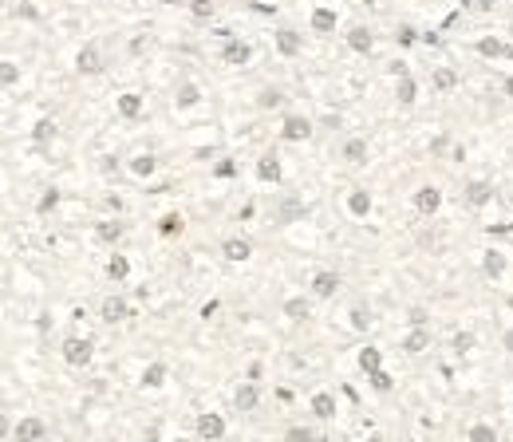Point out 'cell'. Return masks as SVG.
Wrapping results in <instances>:
<instances>
[{
  "label": "cell",
  "mask_w": 513,
  "mask_h": 442,
  "mask_svg": "<svg viewBox=\"0 0 513 442\" xmlns=\"http://www.w3.org/2000/svg\"><path fill=\"white\" fill-rule=\"evenodd\" d=\"M60 359L68 367H87L95 359V340H87V336H68V340L60 344Z\"/></svg>",
  "instance_id": "6da1fadb"
},
{
  "label": "cell",
  "mask_w": 513,
  "mask_h": 442,
  "mask_svg": "<svg viewBox=\"0 0 513 442\" xmlns=\"http://www.w3.org/2000/svg\"><path fill=\"white\" fill-rule=\"evenodd\" d=\"M316 135V123L308 119V115H300V110H289L281 119V138L284 143H308V138Z\"/></svg>",
  "instance_id": "7a4b0ae2"
},
{
  "label": "cell",
  "mask_w": 513,
  "mask_h": 442,
  "mask_svg": "<svg viewBox=\"0 0 513 442\" xmlns=\"http://www.w3.org/2000/svg\"><path fill=\"white\" fill-rule=\"evenodd\" d=\"M442 190L435 186V182H423V186H415V194H410V205H415V213L419 217H435L438 210H442Z\"/></svg>",
  "instance_id": "3957f363"
},
{
  "label": "cell",
  "mask_w": 513,
  "mask_h": 442,
  "mask_svg": "<svg viewBox=\"0 0 513 442\" xmlns=\"http://www.w3.org/2000/svg\"><path fill=\"white\" fill-rule=\"evenodd\" d=\"M253 174L256 182H265V186H281L284 182V166H281V154L276 150H261L253 162Z\"/></svg>",
  "instance_id": "277c9868"
},
{
  "label": "cell",
  "mask_w": 513,
  "mask_h": 442,
  "mask_svg": "<svg viewBox=\"0 0 513 442\" xmlns=\"http://www.w3.org/2000/svg\"><path fill=\"white\" fill-rule=\"evenodd\" d=\"M273 48H276V56H284V60H296V56H304V32L281 24L273 32Z\"/></svg>",
  "instance_id": "5b68a950"
},
{
  "label": "cell",
  "mask_w": 513,
  "mask_h": 442,
  "mask_svg": "<svg viewBox=\"0 0 513 442\" xmlns=\"http://www.w3.org/2000/svg\"><path fill=\"white\" fill-rule=\"evenodd\" d=\"M194 434L202 442H217L229 434V423H225V415H217V411H202V415L194 418Z\"/></svg>",
  "instance_id": "8992f818"
},
{
  "label": "cell",
  "mask_w": 513,
  "mask_h": 442,
  "mask_svg": "<svg viewBox=\"0 0 513 442\" xmlns=\"http://www.w3.org/2000/svg\"><path fill=\"white\" fill-rule=\"evenodd\" d=\"M217 56H222L225 68H245V63L253 60V43L241 40V36H225V40H222V51H217Z\"/></svg>",
  "instance_id": "52a82bcc"
},
{
  "label": "cell",
  "mask_w": 513,
  "mask_h": 442,
  "mask_svg": "<svg viewBox=\"0 0 513 442\" xmlns=\"http://www.w3.org/2000/svg\"><path fill=\"white\" fill-rule=\"evenodd\" d=\"M336 28H340V9L336 4H316L308 12V32L312 36H332Z\"/></svg>",
  "instance_id": "ba28073f"
},
{
  "label": "cell",
  "mask_w": 513,
  "mask_h": 442,
  "mask_svg": "<svg viewBox=\"0 0 513 442\" xmlns=\"http://www.w3.org/2000/svg\"><path fill=\"white\" fill-rule=\"evenodd\" d=\"M343 210H348V217L356 221H368L371 210H375V197H371L368 186H351L348 194H343Z\"/></svg>",
  "instance_id": "9c48e42d"
},
{
  "label": "cell",
  "mask_w": 513,
  "mask_h": 442,
  "mask_svg": "<svg viewBox=\"0 0 513 442\" xmlns=\"http://www.w3.org/2000/svg\"><path fill=\"white\" fill-rule=\"evenodd\" d=\"M9 434H12L16 442H43V438L51 434V426L43 423L40 415H20V418H16V426H12Z\"/></svg>",
  "instance_id": "30bf717a"
},
{
  "label": "cell",
  "mask_w": 513,
  "mask_h": 442,
  "mask_svg": "<svg viewBox=\"0 0 513 442\" xmlns=\"http://www.w3.org/2000/svg\"><path fill=\"white\" fill-rule=\"evenodd\" d=\"M130 316H135V308H130V300L123 297V292L103 297V304H99V320L103 324H127Z\"/></svg>",
  "instance_id": "8fae6325"
},
{
  "label": "cell",
  "mask_w": 513,
  "mask_h": 442,
  "mask_svg": "<svg viewBox=\"0 0 513 442\" xmlns=\"http://www.w3.org/2000/svg\"><path fill=\"white\" fill-rule=\"evenodd\" d=\"M462 202H466V210H486V205L494 202V182L470 178L466 186H462Z\"/></svg>",
  "instance_id": "7c38bea8"
},
{
  "label": "cell",
  "mask_w": 513,
  "mask_h": 442,
  "mask_svg": "<svg viewBox=\"0 0 513 442\" xmlns=\"http://www.w3.org/2000/svg\"><path fill=\"white\" fill-rule=\"evenodd\" d=\"M340 272L336 269H316L312 272V281H308V292H312V297L316 300H332L336 292H340Z\"/></svg>",
  "instance_id": "4fadbf2b"
},
{
  "label": "cell",
  "mask_w": 513,
  "mask_h": 442,
  "mask_svg": "<svg viewBox=\"0 0 513 442\" xmlns=\"http://www.w3.org/2000/svg\"><path fill=\"white\" fill-rule=\"evenodd\" d=\"M76 71L79 76H103V71H107V60H103L99 43H83V48L76 51Z\"/></svg>",
  "instance_id": "5bb4252c"
},
{
  "label": "cell",
  "mask_w": 513,
  "mask_h": 442,
  "mask_svg": "<svg viewBox=\"0 0 513 442\" xmlns=\"http://www.w3.org/2000/svg\"><path fill=\"white\" fill-rule=\"evenodd\" d=\"M256 407H261V387H256V379H241L237 387H233V411L253 415Z\"/></svg>",
  "instance_id": "9a60e30c"
},
{
  "label": "cell",
  "mask_w": 513,
  "mask_h": 442,
  "mask_svg": "<svg viewBox=\"0 0 513 442\" xmlns=\"http://www.w3.org/2000/svg\"><path fill=\"white\" fill-rule=\"evenodd\" d=\"M115 110H119L123 123H138L146 115V99L138 91H119L115 95Z\"/></svg>",
  "instance_id": "2e32d148"
},
{
  "label": "cell",
  "mask_w": 513,
  "mask_h": 442,
  "mask_svg": "<svg viewBox=\"0 0 513 442\" xmlns=\"http://www.w3.org/2000/svg\"><path fill=\"white\" fill-rule=\"evenodd\" d=\"M343 43H348V51H356V56H371V51H375V32H371L368 24H351L348 32H343Z\"/></svg>",
  "instance_id": "e0dca14e"
},
{
  "label": "cell",
  "mask_w": 513,
  "mask_h": 442,
  "mask_svg": "<svg viewBox=\"0 0 513 442\" xmlns=\"http://www.w3.org/2000/svg\"><path fill=\"white\" fill-rule=\"evenodd\" d=\"M474 51H478L482 60H513V43H505L502 36H478Z\"/></svg>",
  "instance_id": "ac0fdd59"
},
{
  "label": "cell",
  "mask_w": 513,
  "mask_h": 442,
  "mask_svg": "<svg viewBox=\"0 0 513 442\" xmlns=\"http://www.w3.org/2000/svg\"><path fill=\"white\" fill-rule=\"evenodd\" d=\"M312 292H308V297H284V304H281V312H284V320H292V324H308L312 320Z\"/></svg>",
  "instance_id": "d6986e66"
},
{
  "label": "cell",
  "mask_w": 513,
  "mask_h": 442,
  "mask_svg": "<svg viewBox=\"0 0 513 442\" xmlns=\"http://www.w3.org/2000/svg\"><path fill=\"white\" fill-rule=\"evenodd\" d=\"M482 277L486 281H502L505 272H509V257L502 253V249H482Z\"/></svg>",
  "instance_id": "ffe728a7"
},
{
  "label": "cell",
  "mask_w": 513,
  "mask_h": 442,
  "mask_svg": "<svg viewBox=\"0 0 513 442\" xmlns=\"http://www.w3.org/2000/svg\"><path fill=\"white\" fill-rule=\"evenodd\" d=\"M166 379H170V367H166L162 359H150V364L138 371V387H142V391H158V387H166Z\"/></svg>",
  "instance_id": "44dd1931"
},
{
  "label": "cell",
  "mask_w": 513,
  "mask_h": 442,
  "mask_svg": "<svg viewBox=\"0 0 513 442\" xmlns=\"http://www.w3.org/2000/svg\"><path fill=\"white\" fill-rule=\"evenodd\" d=\"M336 411H340L336 391H312V399H308V415H312V418L328 423V418H336Z\"/></svg>",
  "instance_id": "7402d4cb"
},
{
  "label": "cell",
  "mask_w": 513,
  "mask_h": 442,
  "mask_svg": "<svg viewBox=\"0 0 513 442\" xmlns=\"http://www.w3.org/2000/svg\"><path fill=\"white\" fill-rule=\"evenodd\" d=\"M222 257H225L229 264H245L249 257H253V241L241 237V233H233V237L222 241Z\"/></svg>",
  "instance_id": "603a6c76"
},
{
  "label": "cell",
  "mask_w": 513,
  "mask_h": 442,
  "mask_svg": "<svg viewBox=\"0 0 513 442\" xmlns=\"http://www.w3.org/2000/svg\"><path fill=\"white\" fill-rule=\"evenodd\" d=\"M123 233H127V225H123L119 217H99L95 221V241H99V245H119L123 241Z\"/></svg>",
  "instance_id": "cb8c5ba5"
},
{
  "label": "cell",
  "mask_w": 513,
  "mask_h": 442,
  "mask_svg": "<svg viewBox=\"0 0 513 442\" xmlns=\"http://www.w3.org/2000/svg\"><path fill=\"white\" fill-rule=\"evenodd\" d=\"M368 154H371V146H368V138H359V135H351V138L340 143V158L348 162V166H363Z\"/></svg>",
  "instance_id": "d4e9b609"
},
{
  "label": "cell",
  "mask_w": 513,
  "mask_h": 442,
  "mask_svg": "<svg viewBox=\"0 0 513 442\" xmlns=\"http://www.w3.org/2000/svg\"><path fill=\"white\" fill-rule=\"evenodd\" d=\"M202 99H205L202 83H194V79H182V83L174 87V107H178V110H194Z\"/></svg>",
  "instance_id": "484cf974"
},
{
  "label": "cell",
  "mask_w": 513,
  "mask_h": 442,
  "mask_svg": "<svg viewBox=\"0 0 513 442\" xmlns=\"http://www.w3.org/2000/svg\"><path fill=\"white\" fill-rule=\"evenodd\" d=\"M395 103H399V107H415V103H419V79L410 76V71L395 76Z\"/></svg>",
  "instance_id": "4316f807"
},
{
  "label": "cell",
  "mask_w": 513,
  "mask_h": 442,
  "mask_svg": "<svg viewBox=\"0 0 513 442\" xmlns=\"http://www.w3.org/2000/svg\"><path fill=\"white\" fill-rule=\"evenodd\" d=\"M399 351H407V356H423V351H430V332L410 324V332L399 340Z\"/></svg>",
  "instance_id": "83f0119b"
},
{
  "label": "cell",
  "mask_w": 513,
  "mask_h": 442,
  "mask_svg": "<svg viewBox=\"0 0 513 442\" xmlns=\"http://www.w3.org/2000/svg\"><path fill=\"white\" fill-rule=\"evenodd\" d=\"M127 174H135V178H154L158 174V158H154L150 150H142V154H130L127 158Z\"/></svg>",
  "instance_id": "f1b7e54d"
},
{
  "label": "cell",
  "mask_w": 513,
  "mask_h": 442,
  "mask_svg": "<svg viewBox=\"0 0 513 442\" xmlns=\"http://www.w3.org/2000/svg\"><path fill=\"white\" fill-rule=\"evenodd\" d=\"M300 217H304V202L296 194H284L281 205H276V225H296Z\"/></svg>",
  "instance_id": "f546056e"
},
{
  "label": "cell",
  "mask_w": 513,
  "mask_h": 442,
  "mask_svg": "<svg viewBox=\"0 0 513 442\" xmlns=\"http://www.w3.org/2000/svg\"><path fill=\"white\" fill-rule=\"evenodd\" d=\"M103 272H107V281H111V284H123V281H130V257H123V253H111V257H107V264H103Z\"/></svg>",
  "instance_id": "4dcf8cb0"
},
{
  "label": "cell",
  "mask_w": 513,
  "mask_h": 442,
  "mask_svg": "<svg viewBox=\"0 0 513 442\" xmlns=\"http://www.w3.org/2000/svg\"><path fill=\"white\" fill-rule=\"evenodd\" d=\"M154 230H158V237H182V233H186V217H182L178 210H170V213H162V217H158V225H154Z\"/></svg>",
  "instance_id": "1f68e13d"
},
{
  "label": "cell",
  "mask_w": 513,
  "mask_h": 442,
  "mask_svg": "<svg viewBox=\"0 0 513 442\" xmlns=\"http://www.w3.org/2000/svg\"><path fill=\"white\" fill-rule=\"evenodd\" d=\"M371 324H375V312H371L368 304H356V308L348 312V328H351V332H359V336H368Z\"/></svg>",
  "instance_id": "d6a6232c"
},
{
  "label": "cell",
  "mask_w": 513,
  "mask_h": 442,
  "mask_svg": "<svg viewBox=\"0 0 513 442\" xmlns=\"http://www.w3.org/2000/svg\"><path fill=\"white\" fill-rule=\"evenodd\" d=\"M356 364H359V371L368 375V371H375V367H383V351H379L375 344H363V348L356 351Z\"/></svg>",
  "instance_id": "836d02e7"
},
{
  "label": "cell",
  "mask_w": 513,
  "mask_h": 442,
  "mask_svg": "<svg viewBox=\"0 0 513 442\" xmlns=\"http://www.w3.org/2000/svg\"><path fill=\"white\" fill-rule=\"evenodd\" d=\"M462 83V76H458V71H454V68H435V71H430V87H435V91H454V87H458Z\"/></svg>",
  "instance_id": "e575fe53"
},
{
  "label": "cell",
  "mask_w": 513,
  "mask_h": 442,
  "mask_svg": "<svg viewBox=\"0 0 513 442\" xmlns=\"http://www.w3.org/2000/svg\"><path fill=\"white\" fill-rule=\"evenodd\" d=\"M253 103H256V110H276V107H284V91L281 87H261Z\"/></svg>",
  "instance_id": "d590c367"
},
{
  "label": "cell",
  "mask_w": 513,
  "mask_h": 442,
  "mask_svg": "<svg viewBox=\"0 0 513 442\" xmlns=\"http://www.w3.org/2000/svg\"><path fill=\"white\" fill-rule=\"evenodd\" d=\"M56 135H60L56 119H40V123L32 127V143H36V146H48V143H56Z\"/></svg>",
  "instance_id": "8d00e7d4"
},
{
  "label": "cell",
  "mask_w": 513,
  "mask_h": 442,
  "mask_svg": "<svg viewBox=\"0 0 513 442\" xmlns=\"http://www.w3.org/2000/svg\"><path fill=\"white\" fill-rule=\"evenodd\" d=\"M368 383H371V391L375 395H391L395 391V379L387 367H375V371H368Z\"/></svg>",
  "instance_id": "74e56055"
},
{
  "label": "cell",
  "mask_w": 513,
  "mask_h": 442,
  "mask_svg": "<svg viewBox=\"0 0 513 442\" xmlns=\"http://www.w3.org/2000/svg\"><path fill=\"white\" fill-rule=\"evenodd\" d=\"M186 9H190V16H194L197 24H209L214 12H217V0H190Z\"/></svg>",
  "instance_id": "f35d334b"
},
{
  "label": "cell",
  "mask_w": 513,
  "mask_h": 442,
  "mask_svg": "<svg viewBox=\"0 0 513 442\" xmlns=\"http://www.w3.org/2000/svg\"><path fill=\"white\" fill-rule=\"evenodd\" d=\"M462 434H466L470 442H497V426L494 423H470Z\"/></svg>",
  "instance_id": "ab89813d"
},
{
  "label": "cell",
  "mask_w": 513,
  "mask_h": 442,
  "mask_svg": "<svg viewBox=\"0 0 513 442\" xmlns=\"http://www.w3.org/2000/svg\"><path fill=\"white\" fill-rule=\"evenodd\" d=\"M450 348L458 351V356H470V351L478 348V336H474V332H458V336L450 340Z\"/></svg>",
  "instance_id": "60d3db41"
},
{
  "label": "cell",
  "mask_w": 513,
  "mask_h": 442,
  "mask_svg": "<svg viewBox=\"0 0 513 442\" xmlns=\"http://www.w3.org/2000/svg\"><path fill=\"white\" fill-rule=\"evenodd\" d=\"M0 83H4V87H16V83H20L16 60H0Z\"/></svg>",
  "instance_id": "b9f144b4"
},
{
  "label": "cell",
  "mask_w": 513,
  "mask_h": 442,
  "mask_svg": "<svg viewBox=\"0 0 513 442\" xmlns=\"http://www.w3.org/2000/svg\"><path fill=\"white\" fill-rule=\"evenodd\" d=\"M214 178H222V182L237 178V162H233V158H217L214 162Z\"/></svg>",
  "instance_id": "7bdbcfd3"
},
{
  "label": "cell",
  "mask_w": 513,
  "mask_h": 442,
  "mask_svg": "<svg viewBox=\"0 0 513 442\" xmlns=\"http://www.w3.org/2000/svg\"><path fill=\"white\" fill-rule=\"evenodd\" d=\"M284 438H292V442H308V438H316V431L308 423H292L289 431H284Z\"/></svg>",
  "instance_id": "ee69618b"
},
{
  "label": "cell",
  "mask_w": 513,
  "mask_h": 442,
  "mask_svg": "<svg viewBox=\"0 0 513 442\" xmlns=\"http://www.w3.org/2000/svg\"><path fill=\"white\" fill-rule=\"evenodd\" d=\"M395 43H403V48L419 43V32H415V24H399V28H395Z\"/></svg>",
  "instance_id": "f6af8a7d"
},
{
  "label": "cell",
  "mask_w": 513,
  "mask_h": 442,
  "mask_svg": "<svg viewBox=\"0 0 513 442\" xmlns=\"http://www.w3.org/2000/svg\"><path fill=\"white\" fill-rule=\"evenodd\" d=\"M56 205H60V194H56V190H48V194H43L40 202H36V213H40V217H48V213L56 210Z\"/></svg>",
  "instance_id": "bcb514c9"
},
{
  "label": "cell",
  "mask_w": 513,
  "mask_h": 442,
  "mask_svg": "<svg viewBox=\"0 0 513 442\" xmlns=\"http://www.w3.org/2000/svg\"><path fill=\"white\" fill-rule=\"evenodd\" d=\"M427 320H430L427 308H410L407 312V324H415V328H427Z\"/></svg>",
  "instance_id": "7dc6e473"
},
{
  "label": "cell",
  "mask_w": 513,
  "mask_h": 442,
  "mask_svg": "<svg viewBox=\"0 0 513 442\" xmlns=\"http://www.w3.org/2000/svg\"><path fill=\"white\" fill-rule=\"evenodd\" d=\"M462 9H474V12H494V0H462Z\"/></svg>",
  "instance_id": "c3c4849f"
},
{
  "label": "cell",
  "mask_w": 513,
  "mask_h": 442,
  "mask_svg": "<svg viewBox=\"0 0 513 442\" xmlns=\"http://www.w3.org/2000/svg\"><path fill=\"white\" fill-rule=\"evenodd\" d=\"M16 16H24V20H40V9H32V4L24 0V4L16 9Z\"/></svg>",
  "instance_id": "681fc988"
},
{
  "label": "cell",
  "mask_w": 513,
  "mask_h": 442,
  "mask_svg": "<svg viewBox=\"0 0 513 442\" xmlns=\"http://www.w3.org/2000/svg\"><path fill=\"white\" fill-rule=\"evenodd\" d=\"M154 4H162V9H186L190 0H154Z\"/></svg>",
  "instance_id": "f907efd6"
},
{
  "label": "cell",
  "mask_w": 513,
  "mask_h": 442,
  "mask_svg": "<svg viewBox=\"0 0 513 442\" xmlns=\"http://www.w3.org/2000/svg\"><path fill=\"white\" fill-rule=\"evenodd\" d=\"M214 312H217V300H205V304H202V320H209Z\"/></svg>",
  "instance_id": "816d5d0a"
},
{
  "label": "cell",
  "mask_w": 513,
  "mask_h": 442,
  "mask_svg": "<svg viewBox=\"0 0 513 442\" xmlns=\"http://www.w3.org/2000/svg\"><path fill=\"white\" fill-rule=\"evenodd\" d=\"M502 344H505V351H513V332H505V336H502Z\"/></svg>",
  "instance_id": "f5cc1de1"
},
{
  "label": "cell",
  "mask_w": 513,
  "mask_h": 442,
  "mask_svg": "<svg viewBox=\"0 0 513 442\" xmlns=\"http://www.w3.org/2000/svg\"><path fill=\"white\" fill-rule=\"evenodd\" d=\"M363 4H368V9H383L387 0H363Z\"/></svg>",
  "instance_id": "db71d44e"
},
{
  "label": "cell",
  "mask_w": 513,
  "mask_h": 442,
  "mask_svg": "<svg viewBox=\"0 0 513 442\" xmlns=\"http://www.w3.org/2000/svg\"><path fill=\"white\" fill-rule=\"evenodd\" d=\"M505 95H509V99H513V76L505 79Z\"/></svg>",
  "instance_id": "11a10c76"
}]
</instances>
